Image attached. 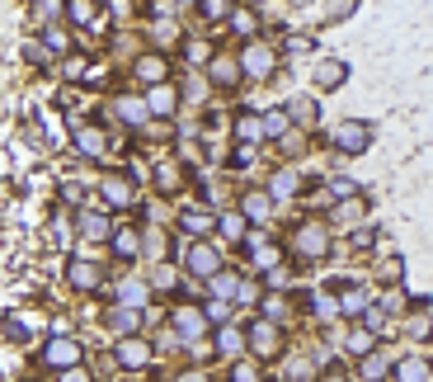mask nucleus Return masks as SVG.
I'll use <instances>...</instances> for the list:
<instances>
[{
	"instance_id": "f257e3e1",
	"label": "nucleus",
	"mask_w": 433,
	"mask_h": 382,
	"mask_svg": "<svg viewBox=\"0 0 433 382\" xmlns=\"http://www.w3.org/2000/svg\"><path fill=\"white\" fill-rule=\"evenodd\" d=\"M273 62H278V52L269 48V43H259V38L240 48V71H245L250 80H264L269 71H273Z\"/></svg>"
},
{
	"instance_id": "f03ea898",
	"label": "nucleus",
	"mask_w": 433,
	"mask_h": 382,
	"mask_svg": "<svg viewBox=\"0 0 433 382\" xmlns=\"http://www.w3.org/2000/svg\"><path fill=\"white\" fill-rule=\"evenodd\" d=\"M292 246H297V255H306V260H321V255L330 250V231H325V227H316V222H306V227H297Z\"/></svg>"
},
{
	"instance_id": "7ed1b4c3",
	"label": "nucleus",
	"mask_w": 433,
	"mask_h": 382,
	"mask_svg": "<svg viewBox=\"0 0 433 382\" xmlns=\"http://www.w3.org/2000/svg\"><path fill=\"white\" fill-rule=\"evenodd\" d=\"M368 142H372V127L368 123H340V132H335V151H344V156L368 151Z\"/></svg>"
},
{
	"instance_id": "20e7f679",
	"label": "nucleus",
	"mask_w": 433,
	"mask_h": 382,
	"mask_svg": "<svg viewBox=\"0 0 433 382\" xmlns=\"http://www.w3.org/2000/svg\"><path fill=\"white\" fill-rule=\"evenodd\" d=\"M188 274H198V279H216L221 274V255L212 250V246H188Z\"/></svg>"
},
{
	"instance_id": "39448f33",
	"label": "nucleus",
	"mask_w": 433,
	"mask_h": 382,
	"mask_svg": "<svg viewBox=\"0 0 433 382\" xmlns=\"http://www.w3.org/2000/svg\"><path fill=\"white\" fill-rule=\"evenodd\" d=\"M250 345H254V354H273V350H278V331H273V321H269V317L250 326Z\"/></svg>"
},
{
	"instance_id": "423d86ee",
	"label": "nucleus",
	"mask_w": 433,
	"mask_h": 382,
	"mask_svg": "<svg viewBox=\"0 0 433 382\" xmlns=\"http://www.w3.org/2000/svg\"><path fill=\"white\" fill-rule=\"evenodd\" d=\"M344 76H349V66L335 62V57L316 62V85H321V90H335V85H344Z\"/></svg>"
},
{
	"instance_id": "0eeeda50",
	"label": "nucleus",
	"mask_w": 433,
	"mask_h": 382,
	"mask_svg": "<svg viewBox=\"0 0 433 382\" xmlns=\"http://www.w3.org/2000/svg\"><path fill=\"white\" fill-rule=\"evenodd\" d=\"M174 326H179L188 340H202V331H207V317H202L198 307H179V312H174Z\"/></svg>"
},
{
	"instance_id": "6e6552de",
	"label": "nucleus",
	"mask_w": 433,
	"mask_h": 382,
	"mask_svg": "<svg viewBox=\"0 0 433 382\" xmlns=\"http://www.w3.org/2000/svg\"><path fill=\"white\" fill-rule=\"evenodd\" d=\"M99 189H104V198L113 208H127L132 203V179H123V175H104V184H99Z\"/></svg>"
},
{
	"instance_id": "1a4fd4ad",
	"label": "nucleus",
	"mask_w": 433,
	"mask_h": 382,
	"mask_svg": "<svg viewBox=\"0 0 433 382\" xmlns=\"http://www.w3.org/2000/svg\"><path fill=\"white\" fill-rule=\"evenodd\" d=\"M113 109H118V118H123L127 127H141V123H146V113H151V104H146V99H127L123 95Z\"/></svg>"
},
{
	"instance_id": "9d476101",
	"label": "nucleus",
	"mask_w": 433,
	"mask_h": 382,
	"mask_svg": "<svg viewBox=\"0 0 433 382\" xmlns=\"http://www.w3.org/2000/svg\"><path fill=\"white\" fill-rule=\"evenodd\" d=\"M80 236L85 241H108V217L85 208V212H80Z\"/></svg>"
},
{
	"instance_id": "9b49d317",
	"label": "nucleus",
	"mask_w": 433,
	"mask_h": 382,
	"mask_svg": "<svg viewBox=\"0 0 433 382\" xmlns=\"http://www.w3.org/2000/svg\"><path fill=\"white\" fill-rule=\"evenodd\" d=\"M146 359H151V350H146L141 340H123V345H118V364H127V368H141Z\"/></svg>"
},
{
	"instance_id": "f8f14e48",
	"label": "nucleus",
	"mask_w": 433,
	"mask_h": 382,
	"mask_svg": "<svg viewBox=\"0 0 433 382\" xmlns=\"http://www.w3.org/2000/svg\"><path fill=\"white\" fill-rule=\"evenodd\" d=\"M297 189H302V175H297V170H278V175H273V184H269V193H273V198H292Z\"/></svg>"
},
{
	"instance_id": "ddd939ff",
	"label": "nucleus",
	"mask_w": 433,
	"mask_h": 382,
	"mask_svg": "<svg viewBox=\"0 0 433 382\" xmlns=\"http://www.w3.org/2000/svg\"><path fill=\"white\" fill-rule=\"evenodd\" d=\"M76 146L85 156H104V132L99 127H76Z\"/></svg>"
},
{
	"instance_id": "4468645a",
	"label": "nucleus",
	"mask_w": 433,
	"mask_h": 382,
	"mask_svg": "<svg viewBox=\"0 0 433 382\" xmlns=\"http://www.w3.org/2000/svg\"><path fill=\"white\" fill-rule=\"evenodd\" d=\"M80 359V345H71V340H52V345H47V364H76Z\"/></svg>"
},
{
	"instance_id": "2eb2a0df",
	"label": "nucleus",
	"mask_w": 433,
	"mask_h": 382,
	"mask_svg": "<svg viewBox=\"0 0 433 382\" xmlns=\"http://www.w3.org/2000/svg\"><path fill=\"white\" fill-rule=\"evenodd\" d=\"M146 104H151V113L170 118V113H174V90H170V85H155L151 95H146Z\"/></svg>"
},
{
	"instance_id": "dca6fc26",
	"label": "nucleus",
	"mask_w": 433,
	"mask_h": 382,
	"mask_svg": "<svg viewBox=\"0 0 433 382\" xmlns=\"http://www.w3.org/2000/svg\"><path fill=\"white\" fill-rule=\"evenodd\" d=\"M118 303L123 307H146V284H141V279H127V284L118 288Z\"/></svg>"
},
{
	"instance_id": "f3484780",
	"label": "nucleus",
	"mask_w": 433,
	"mask_h": 382,
	"mask_svg": "<svg viewBox=\"0 0 433 382\" xmlns=\"http://www.w3.org/2000/svg\"><path fill=\"white\" fill-rule=\"evenodd\" d=\"M396 373H401V382H424L429 378V364H424V359H401Z\"/></svg>"
},
{
	"instance_id": "a211bd4d",
	"label": "nucleus",
	"mask_w": 433,
	"mask_h": 382,
	"mask_svg": "<svg viewBox=\"0 0 433 382\" xmlns=\"http://www.w3.org/2000/svg\"><path fill=\"white\" fill-rule=\"evenodd\" d=\"M179 227H184L188 236H207V231H212V217H207V212H184Z\"/></svg>"
},
{
	"instance_id": "6ab92c4d",
	"label": "nucleus",
	"mask_w": 433,
	"mask_h": 382,
	"mask_svg": "<svg viewBox=\"0 0 433 382\" xmlns=\"http://www.w3.org/2000/svg\"><path fill=\"white\" fill-rule=\"evenodd\" d=\"M287 123H292V118H287V109H269V118H264V137H283V132H287Z\"/></svg>"
},
{
	"instance_id": "aec40b11",
	"label": "nucleus",
	"mask_w": 433,
	"mask_h": 382,
	"mask_svg": "<svg viewBox=\"0 0 433 382\" xmlns=\"http://www.w3.org/2000/svg\"><path fill=\"white\" fill-rule=\"evenodd\" d=\"M165 71H170V66H165V57H141V62H137V76H141V80H160Z\"/></svg>"
},
{
	"instance_id": "412c9836",
	"label": "nucleus",
	"mask_w": 433,
	"mask_h": 382,
	"mask_svg": "<svg viewBox=\"0 0 433 382\" xmlns=\"http://www.w3.org/2000/svg\"><path fill=\"white\" fill-rule=\"evenodd\" d=\"M235 137H245V142H259V137H264V123H259V118H250V113H240V123H235Z\"/></svg>"
},
{
	"instance_id": "4be33fe9",
	"label": "nucleus",
	"mask_w": 433,
	"mask_h": 382,
	"mask_svg": "<svg viewBox=\"0 0 433 382\" xmlns=\"http://www.w3.org/2000/svg\"><path fill=\"white\" fill-rule=\"evenodd\" d=\"M382 373H387V354H368L363 359V382H382Z\"/></svg>"
},
{
	"instance_id": "5701e85b",
	"label": "nucleus",
	"mask_w": 433,
	"mask_h": 382,
	"mask_svg": "<svg viewBox=\"0 0 433 382\" xmlns=\"http://www.w3.org/2000/svg\"><path fill=\"white\" fill-rule=\"evenodd\" d=\"M71 284H76V288H94V284H99V269H94V265H71Z\"/></svg>"
},
{
	"instance_id": "b1692460",
	"label": "nucleus",
	"mask_w": 433,
	"mask_h": 382,
	"mask_svg": "<svg viewBox=\"0 0 433 382\" xmlns=\"http://www.w3.org/2000/svg\"><path fill=\"white\" fill-rule=\"evenodd\" d=\"M340 312H349V317H354V312H368V293H358V288H349V293L340 298Z\"/></svg>"
},
{
	"instance_id": "393cba45",
	"label": "nucleus",
	"mask_w": 433,
	"mask_h": 382,
	"mask_svg": "<svg viewBox=\"0 0 433 382\" xmlns=\"http://www.w3.org/2000/svg\"><path fill=\"white\" fill-rule=\"evenodd\" d=\"M358 217H363V203H358V198H354V203H349V198H344V203H340V208H335V222H340V227H349V222H358Z\"/></svg>"
},
{
	"instance_id": "a878e982",
	"label": "nucleus",
	"mask_w": 433,
	"mask_h": 382,
	"mask_svg": "<svg viewBox=\"0 0 433 382\" xmlns=\"http://www.w3.org/2000/svg\"><path fill=\"white\" fill-rule=\"evenodd\" d=\"M155 184H160L165 193H174L179 189V165H160V170H155Z\"/></svg>"
},
{
	"instance_id": "bb28decb",
	"label": "nucleus",
	"mask_w": 433,
	"mask_h": 382,
	"mask_svg": "<svg viewBox=\"0 0 433 382\" xmlns=\"http://www.w3.org/2000/svg\"><path fill=\"white\" fill-rule=\"evenodd\" d=\"M231 29H235V33H245V38H250V33L259 29V19L250 15V10H235V15H231Z\"/></svg>"
},
{
	"instance_id": "cd10ccee",
	"label": "nucleus",
	"mask_w": 433,
	"mask_h": 382,
	"mask_svg": "<svg viewBox=\"0 0 433 382\" xmlns=\"http://www.w3.org/2000/svg\"><path fill=\"white\" fill-rule=\"evenodd\" d=\"M108 321H113V331H132V326H137V307H118Z\"/></svg>"
},
{
	"instance_id": "c85d7f7f",
	"label": "nucleus",
	"mask_w": 433,
	"mask_h": 382,
	"mask_svg": "<svg viewBox=\"0 0 433 382\" xmlns=\"http://www.w3.org/2000/svg\"><path fill=\"white\" fill-rule=\"evenodd\" d=\"M216 350H221V354H240V350H245V340H240L235 331H221V335H216Z\"/></svg>"
},
{
	"instance_id": "c756f323",
	"label": "nucleus",
	"mask_w": 433,
	"mask_h": 382,
	"mask_svg": "<svg viewBox=\"0 0 433 382\" xmlns=\"http://www.w3.org/2000/svg\"><path fill=\"white\" fill-rule=\"evenodd\" d=\"M344 345H349L354 354H372V331H354L349 340H344Z\"/></svg>"
},
{
	"instance_id": "7c9ffc66",
	"label": "nucleus",
	"mask_w": 433,
	"mask_h": 382,
	"mask_svg": "<svg viewBox=\"0 0 433 382\" xmlns=\"http://www.w3.org/2000/svg\"><path fill=\"white\" fill-rule=\"evenodd\" d=\"M245 212H250V217H269V193H250Z\"/></svg>"
},
{
	"instance_id": "2f4dec72",
	"label": "nucleus",
	"mask_w": 433,
	"mask_h": 382,
	"mask_svg": "<svg viewBox=\"0 0 433 382\" xmlns=\"http://www.w3.org/2000/svg\"><path fill=\"white\" fill-rule=\"evenodd\" d=\"M71 19H76V24H90L94 5H90V0H71Z\"/></svg>"
},
{
	"instance_id": "473e14b6",
	"label": "nucleus",
	"mask_w": 433,
	"mask_h": 382,
	"mask_svg": "<svg viewBox=\"0 0 433 382\" xmlns=\"http://www.w3.org/2000/svg\"><path fill=\"white\" fill-rule=\"evenodd\" d=\"M113 250L118 255H137V236H132V231H118V236H113Z\"/></svg>"
},
{
	"instance_id": "72a5a7b5",
	"label": "nucleus",
	"mask_w": 433,
	"mask_h": 382,
	"mask_svg": "<svg viewBox=\"0 0 433 382\" xmlns=\"http://www.w3.org/2000/svg\"><path fill=\"white\" fill-rule=\"evenodd\" d=\"M240 231H245V217L226 212V217H221V236H240Z\"/></svg>"
},
{
	"instance_id": "f704fd0d",
	"label": "nucleus",
	"mask_w": 433,
	"mask_h": 382,
	"mask_svg": "<svg viewBox=\"0 0 433 382\" xmlns=\"http://www.w3.org/2000/svg\"><path fill=\"white\" fill-rule=\"evenodd\" d=\"M43 43H47V52H66V33L47 29V33H43Z\"/></svg>"
},
{
	"instance_id": "c9c22d12",
	"label": "nucleus",
	"mask_w": 433,
	"mask_h": 382,
	"mask_svg": "<svg viewBox=\"0 0 433 382\" xmlns=\"http://www.w3.org/2000/svg\"><path fill=\"white\" fill-rule=\"evenodd\" d=\"M212 288H216V293H221V298H226V293H235V288H240V284H235L231 274H216V279H212Z\"/></svg>"
},
{
	"instance_id": "e433bc0d",
	"label": "nucleus",
	"mask_w": 433,
	"mask_h": 382,
	"mask_svg": "<svg viewBox=\"0 0 433 382\" xmlns=\"http://www.w3.org/2000/svg\"><path fill=\"white\" fill-rule=\"evenodd\" d=\"M231 317V307L221 303V298H216V303H207V321H226Z\"/></svg>"
},
{
	"instance_id": "4c0bfd02",
	"label": "nucleus",
	"mask_w": 433,
	"mask_h": 382,
	"mask_svg": "<svg viewBox=\"0 0 433 382\" xmlns=\"http://www.w3.org/2000/svg\"><path fill=\"white\" fill-rule=\"evenodd\" d=\"M202 90H207V85H202L198 76H188V80H184V95H188V99H202Z\"/></svg>"
},
{
	"instance_id": "58836bf2",
	"label": "nucleus",
	"mask_w": 433,
	"mask_h": 382,
	"mask_svg": "<svg viewBox=\"0 0 433 382\" xmlns=\"http://www.w3.org/2000/svg\"><path fill=\"white\" fill-rule=\"evenodd\" d=\"M62 15V5H57V0H43V5H38V19H57Z\"/></svg>"
},
{
	"instance_id": "ea45409f",
	"label": "nucleus",
	"mask_w": 433,
	"mask_h": 382,
	"mask_svg": "<svg viewBox=\"0 0 433 382\" xmlns=\"http://www.w3.org/2000/svg\"><path fill=\"white\" fill-rule=\"evenodd\" d=\"M216 80H235V62L221 57V62H216Z\"/></svg>"
},
{
	"instance_id": "a19ab883",
	"label": "nucleus",
	"mask_w": 433,
	"mask_h": 382,
	"mask_svg": "<svg viewBox=\"0 0 433 382\" xmlns=\"http://www.w3.org/2000/svg\"><path fill=\"white\" fill-rule=\"evenodd\" d=\"M231 382H259V373H254V368H235V373H231Z\"/></svg>"
},
{
	"instance_id": "79ce46f5",
	"label": "nucleus",
	"mask_w": 433,
	"mask_h": 382,
	"mask_svg": "<svg viewBox=\"0 0 433 382\" xmlns=\"http://www.w3.org/2000/svg\"><path fill=\"white\" fill-rule=\"evenodd\" d=\"M155 38L160 43H174V24H155Z\"/></svg>"
},
{
	"instance_id": "37998d69",
	"label": "nucleus",
	"mask_w": 433,
	"mask_h": 382,
	"mask_svg": "<svg viewBox=\"0 0 433 382\" xmlns=\"http://www.w3.org/2000/svg\"><path fill=\"white\" fill-rule=\"evenodd\" d=\"M179 382H202V378H198V373H184V378H179Z\"/></svg>"
},
{
	"instance_id": "c03bdc74",
	"label": "nucleus",
	"mask_w": 433,
	"mask_h": 382,
	"mask_svg": "<svg viewBox=\"0 0 433 382\" xmlns=\"http://www.w3.org/2000/svg\"><path fill=\"white\" fill-rule=\"evenodd\" d=\"M325 382H344V378H335V373H330V378H325Z\"/></svg>"
},
{
	"instance_id": "a18cd8bd",
	"label": "nucleus",
	"mask_w": 433,
	"mask_h": 382,
	"mask_svg": "<svg viewBox=\"0 0 433 382\" xmlns=\"http://www.w3.org/2000/svg\"><path fill=\"white\" fill-rule=\"evenodd\" d=\"M254 5H264V0H254Z\"/></svg>"
},
{
	"instance_id": "49530a36",
	"label": "nucleus",
	"mask_w": 433,
	"mask_h": 382,
	"mask_svg": "<svg viewBox=\"0 0 433 382\" xmlns=\"http://www.w3.org/2000/svg\"><path fill=\"white\" fill-rule=\"evenodd\" d=\"M179 5H188V0H179Z\"/></svg>"
}]
</instances>
